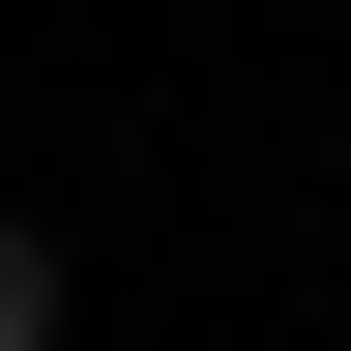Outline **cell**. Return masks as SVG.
Listing matches in <instances>:
<instances>
[{
    "instance_id": "cell-1",
    "label": "cell",
    "mask_w": 351,
    "mask_h": 351,
    "mask_svg": "<svg viewBox=\"0 0 351 351\" xmlns=\"http://www.w3.org/2000/svg\"><path fill=\"white\" fill-rule=\"evenodd\" d=\"M0 351H59V234H29V205H0Z\"/></svg>"
}]
</instances>
